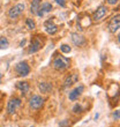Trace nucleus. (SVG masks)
Returning <instances> with one entry per match:
<instances>
[{
  "instance_id": "1",
  "label": "nucleus",
  "mask_w": 120,
  "mask_h": 127,
  "mask_svg": "<svg viewBox=\"0 0 120 127\" xmlns=\"http://www.w3.org/2000/svg\"><path fill=\"white\" fill-rule=\"evenodd\" d=\"M69 64H70V60L68 58L63 57V56H58L53 60V67L57 70H63L69 67Z\"/></svg>"
},
{
  "instance_id": "2",
  "label": "nucleus",
  "mask_w": 120,
  "mask_h": 127,
  "mask_svg": "<svg viewBox=\"0 0 120 127\" xmlns=\"http://www.w3.org/2000/svg\"><path fill=\"white\" fill-rule=\"evenodd\" d=\"M24 8H26V7H24L23 3H17V5L13 6L8 10V16H9V19L15 20V19H17L19 16H21V14L24 12Z\"/></svg>"
},
{
  "instance_id": "3",
  "label": "nucleus",
  "mask_w": 120,
  "mask_h": 127,
  "mask_svg": "<svg viewBox=\"0 0 120 127\" xmlns=\"http://www.w3.org/2000/svg\"><path fill=\"white\" fill-rule=\"evenodd\" d=\"M15 72L17 73L19 76H27L28 74L30 73V67L28 65V63L26 61H21V63L15 65Z\"/></svg>"
},
{
  "instance_id": "4",
  "label": "nucleus",
  "mask_w": 120,
  "mask_h": 127,
  "mask_svg": "<svg viewBox=\"0 0 120 127\" xmlns=\"http://www.w3.org/2000/svg\"><path fill=\"white\" fill-rule=\"evenodd\" d=\"M21 105V99L17 98V97H14V98H10L7 103V112L9 114H14L16 112V110L19 109V106Z\"/></svg>"
},
{
  "instance_id": "5",
  "label": "nucleus",
  "mask_w": 120,
  "mask_h": 127,
  "mask_svg": "<svg viewBox=\"0 0 120 127\" xmlns=\"http://www.w3.org/2000/svg\"><path fill=\"white\" fill-rule=\"evenodd\" d=\"M29 105L31 109L33 110H38L44 105V98L42 96H38V95H35L30 98L29 100Z\"/></svg>"
},
{
  "instance_id": "6",
  "label": "nucleus",
  "mask_w": 120,
  "mask_h": 127,
  "mask_svg": "<svg viewBox=\"0 0 120 127\" xmlns=\"http://www.w3.org/2000/svg\"><path fill=\"white\" fill-rule=\"evenodd\" d=\"M107 14V7L105 5H100L93 13V16H92V20L93 21H100L102 19L105 17V15Z\"/></svg>"
},
{
  "instance_id": "7",
  "label": "nucleus",
  "mask_w": 120,
  "mask_h": 127,
  "mask_svg": "<svg viewBox=\"0 0 120 127\" xmlns=\"http://www.w3.org/2000/svg\"><path fill=\"white\" fill-rule=\"evenodd\" d=\"M42 49V42L38 38V36L33 37V39L31 40V43L29 45V49H28V53H36L37 51H39Z\"/></svg>"
},
{
  "instance_id": "8",
  "label": "nucleus",
  "mask_w": 120,
  "mask_h": 127,
  "mask_svg": "<svg viewBox=\"0 0 120 127\" xmlns=\"http://www.w3.org/2000/svg\"><path fill=\"white\" fill-rule=\"evenodd\" d=\"M70 39H72V42H73L76 46H83L84 44H86V38H84V36H82L81 33L79 32H73L70 33Z\"/></svg>"
},
{
  "instance_id": "9",
  "label": "nucleus",
  "mask_w": 120,
  "mask_h": 127,
  "mask_svg": "<svg viewBox=\"0 0 120 127\" xmlns=\"http://www.w3.org/2000/svg\"><path fill=\"white\" fill-rule=\"evenodd\" d=\"M109 29H110L111 32H116L117 30L120 29V14L111 19L110 23H109Z\"/></svg>"
},
{
  "instance_id": "10",
  "label": "nucleus",
  "mask_w": 120,
  "mask_h": 127,
  "mask_svg": "<svg viewBox=\"0 0 120 127\" xmlns=\"http://www.w3.org/2000/svg\"><path fill=\"white\" fill-rule=\"evenodd\" d=\"M83 90H84V87L83 86H79V87H76V88H74L72 91H69V94H68V98H69L70 100H76L79 97L81 96V94L83 93Z\"/></svg>"
},
{
  "instance_id": "11",
  "label": "nucleus",
  "mask_w": 120,
  "mask_h": 127,
  "mask_svg": "<svg viewBox=\"0 0 120 127\" xmlns=\"http://www.w3.org/2000/svg\"><path fill=\"white\" fill-rule=\"evenodd\" d=\"M44 28H45V31L50 35H54V33L58 31V27L53 23V21L47 20L45 23H44Z\"/></svg>"
},
{
  "instance_id": "12",
  "label": "nucleus",
  "mask_w": 120,
  "mask_h": 127,
  "mask_svg": "<svg viewBox=\"0 0 120 127\" xmlns=\"http://www.w3.org/2000/svg\"><path fill=\"white\" fill-rule=\"evenodd\" d=\"M77 80H79V76H77V74L73 73V74H69L68 76L65 79V82H63V87L65 88H68L70 86H73L74 83H76Z\"/></svg>"
},
{
  "instance_id": "13",
  "label": "nucleus",
  "mask_w": 120,
  "mask_h": 127,
  "mask_svg": "<svg viewBox=\"0 0 120 127\" xmlns=\"http://www.w3.org/2000/svg\"><path fill=\"white\" fill-rule=\"evenodd\" d=\"M51 10H52V5H51L50 2H44L40 5L39 10H38L37 15H38V16H43L45 13H49Z\"/></svg>"
},
{
  "instance_id": "14",
  "label": "nucleus",
  "mask_w": 120,
  "mask_h": 127,
  "mask_svg": "<svg viewBox=\"0 0 120 127\" xmlns=\"http://www.w3.org/2000/svg\"><path fill=\"white\" fill-rule=\"evenodd\" d=\"M38 88H39V91L43 93V94H50L52 89H53L52 84L49 83V82H40L38 84Z\"/></svg>"
},
{
  "instance_id": "15",
  "label": "nucleus",
  "mask_w": 120,
  "mask_h": 127,
  "mask_svg": "<svg viewBox=\"0 0 120 127\" xmlns=\"http://www.w3.org/2000/svg\"><path fill=\"white\" fill-rule=\"evenodd\" d=\"M40 7V0H32V2L30 5V13L32 15H37L38 10Z\"/></svg>"
},
{
  "instance_id": "16",
  "label": "nucleus",
  "mask_w": 120,
  "mask_h": 127,
  "mask_svg": "<svg viewBox=\"0 0 120 127\" xmlns=\"http://www.w3.org/2000/svg\"><path fill=\"white\" fill-rule=\"evenodd\" d=\"M16 88L22 93L23 95H26L29 91V83L28 82H17Z\"/></svg>"
},
{
  "instance_id": "17",
  "label": "nucleus",
  "mask_w": 120,
  "mask_h": 127,
  "mask_svg": "<svg viewBox=\"0 0 120 127\" xmlns=\"http://www.w3.org/2000/svg\"><path fill=\"white\" fill-rule=\"evenodd\" d=\"M8 46H9L8 39H7L6 37L1 36L0 37V49H1V50H5V49H7Z\"/></svg>"
},
{
  "instance_id": "18",
  "label": "nucleus",
  "mask_w": 120,
  "mask_h": 127,
  "mask_svg": "<svg viewBox=\"0 0 120 127\" xmlns=\"http://www.w3.org/2000/svg\"><path fill=\"white\" fill-rule=\"evenodd\" d=\"M26 26H27V28L28 29H30V30H32V29L36 28V23H35V21H33L32 19H30V17H28L27 20H26Z\"/></svg>"
},
{
  "instance_id": "19",
  "label": "nucleus",
  "mask_w": 120,
  "mask_h": 127,
  "mask_svg": "<svg viewBox=\"0 0 120 127\" xmlns=\"http://www.w3.org/2000/svg\"><path fill=\"white\" fill-rule=\"evenodd\" d=\"M60 51L62 52V53H69L70 51H72V47L69 45H67V44H62L61 46H60Z\"/></svg>"
},
{
  "instance_id": "20",
  "label": "nucleus",
  "mask_w": 120,
  "mask_h": 127,
  "mask_svg": "<svg viewBox=\"0 0 120 127\" xmlns=\"http://www.w3.org/2000/svg\"><path fill=\"white\" fill-rule=\"evenodd\" d=\"M73 111H74V113H80V112H82V106L79 105V104H76V105L73 107Z\"/></svg>"
},
{
  "instance_id": "21",
  "label": "nucleus",
  "mask_w": 120,
  "mask_h": 127,
  "mask_svg": "<svg viewBox=\"0 0 120 127\" xmlns=\"http://www.w3.org/2000/svg\"><path fill=\"white\" fill-rule=\"evenodd\" d=\"M112 118L113 119H116V120H118V119H120V110H116L112 113Z\"/></svg>"
},
{
  "instance_id": "22",
  "label": "nucleus",
  "mask_w": 120,
  "mask_h": 127,
  "mask_svg": "<svg viewBox=\"0 0 120 127\" xmlns=\"http://www.w3.org/2000/svg\"><path fill=\"white\" fill-rule=\"evenodd\" d=\"M56 2L58 5H60L61 7H65V3H66V0H56Z\"/></svg>"
},
{
  "instance_id": "23",
  "label": "nucleus",
  "mask_w": 120,
  "mask_h": 127,
  "mask_svg": "<svg viewBox=\"0 0 120 127\" xmlns=\"http://www.w3.org/2000/svg\"><path fill=\"white\" fill-rule=\"evenodd\" d=\"M118 1L119 0H107V3L109 5H116V3H118Z\"/></svg>"
},
{
  "instance_id": "24",
  "label": "nucleus",
  "mask_w": 120,
  "mask_h": 127,
  "mask_svg": "<svg viewBox=\"0 0 120 127\" xmlns=\"http://www.w3.org/2000/svg\"><path fill=\"white\" fill-rule=\"evenodd\" d=\"M24 44H26V39H23V40H22V42H21V43H20V45H21V46H23Z\"/></svg>"
},
{
  "instance_id": "25",
  "label": "nucleus",
  "mask_w": 120,
  "mask_h": 127,
  "mask_svg": "<svg viewBox=\"0 0 120 127\" xmlns=\"http://www.w3.org/2000/svg\"><path fill=\"white\" fill-rule=\"evenodd\" d=\"M1 80H2V74L0 73V83H1Z\"/></svg>"
},
{
  "instance_id": "26",
  "label": "nucleus",
  "mask_w": 120,
  "mask_h": 127,
  "mask_svg": "<svg viewBox=\"0 0 120 127\" xmlns=\"http://www.w3.org/2000/svg\"><path fill=\"white\" fill-rule=\"evenodd\" d=\"M118 40H119V43H120V33L118 35Z\"/></svg>"
},
{
  "instance_id": "27",
  "label": "nucleus",
  "mask_w": 120,
  "mask_h": 127,
  "mask_svg": "<svg viewBox=\"0 0 120 127\" xmlns=\"http://www.w3.org/2000/svg\"><path fill=\"white\" fill-rule=\"evenodd\" d=\"M0 13H1V5H0Z\"/></svg>"
}]
</instances>
